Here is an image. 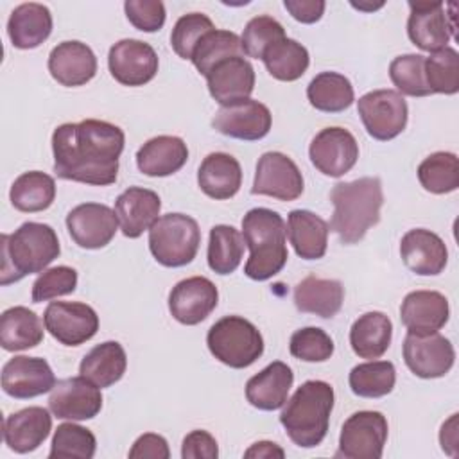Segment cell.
Instances as JSON below:
<instances>
[{"label": "cell", "mask_w": 459, "mask_h": 459, "mask_svg": "<svg viewBox=\"0 0 459 459\" xmlns=\"http://www.w3.org/2000/svg\"><path fill=\"white\" fill-rule=\"evenodd\" d=\"M199 188L212 199H231L242 185V169L228 152H210L197 170Z\"/></svg>", "instance_id": "cell-29"}, {"label": "cell", "mask_w": 459, "mask_h": 459, "mask_svg": "<svg viewBox=\"0 0 459 459\" xmlns=\"http://www.w3.org/2000/svg\"><path fill=\"white\" fill-rule=\"evenodd\" d=\"M400 256L405 267L420 276H436L448 262V251L443 238L425 228L409 230L402 237Z\"/></svg>", "instance_id": "cell-23"}, {"label": "cell", "mask_w": 459, "mask_h": 459, "mask_svg": "<svg viewBox=\"0 0 459 459\" xmlns=\"http://www.w3.org/2000/svg\"><path fill=\"white\" fill-rule=\"evenodd\" d=\"M273 124L269 108L255 99H244L230 106H221L215 113L212 126L224 136L255 142L262 140Z\"/></svg>", "instance_id": "cell-16"}, {"label": "cell", "mask_w": 459, "mask_h": 459, "mask_svg": "<svg viewBox=\"0 0 459 459\" xmlns=\"http://www.w3.org/2000/svg\"><path fill=\"white\" fill-rule=\"evenodd\" d=\"M425 79L432 93L454 95L459 91V54L452 47L425 57Z\"/></svg>", "instance_id": "cell-43"}, {"label": "cell", "mask_w": 459, "mask_h": 459, "mask_svg": "<svg viewBox=\"0 0 459 459\" xmlns=\"http://www.w3.org/2000/svg\"><path fill=\"white\" fill-rule=\"evenodd\" d=\"M11 204L25 213H36L47 210L56 199V181L52 176L29 170L18 176L9 192Z\"/></svg>", "instance_id": "cell-37"}, {"label": "cell", "mask_w": 459, "mask_h": 459, "mask_svg": "<svg viewBox=\"0 0 459 459\" xmlns=\"http://www.w3.org/2000/svg\"><path fill=\"white\" fill-rule=\"evenodd\" d=\"M45 330L65 346H79L99 330L97 312L81 301H52L43 312Z\"/></svg>", "instance_id": "cell-11"}, {"label": "cell", "mask_w": 459, "mask_h": 459, "mask_svg": "<svg viewBox=\"0 0 459 459\" xmlns=\"http://www.w3.org/2000/svg\"><path fill=\"white\" fill-rule=\"evenodd\" d=\"M393 339L391 319L378 310L359 316L350 328V344L360 359H380Z\"/></svg>", "instance_id": "cell-33"}, {"label": "cell", "mask_w": 459, "mask_h": 459, "mask_svg": "<svg viewBox=\"0 0 459 459\" xmlns=\"http://www.w3.org/2000/svg\"><path fill=\"white\" fill-rule=\"evenodd\" d=\"M351 5L357 7L359 11H375V9H380V7L384 5V2H378V4H362V2L353 4V2H351Z\"/></svg>", "instance_id": "cell-56"}, {"label": "cell", "mask_w": 459, "mask_h": 459, "mask_svg": "<svg viewBox=\"0 0 459 459\" xmlns=\"http://www.w3.org/2000/svg\"><path fill=\"white\" fill-rule=\"evenodd\" d=\"M215 25L213 22L203 14V13H188L183 14L176 23L174 29L170 32V45L172 50L183 57V59H190L194 48L197 47V43L201 41V38L213 30Z\"/></svg>", "instance_id": "cell-48"}, {"label": "cell", "mask_w": 459, "mask_h": 459, "mask_svg": "<svg viewBox=\"0 0 459 459\" xmlns=\"http://www.w3.org/2000/svg\"><path fill=\"white\" fill-rule=\"evenodd\" d=\"M48 72L61 86H82L95 77L97 57L82 41H61L48 54Z\"/></svg>", "instance_id": "cell-21"}, {"label": "cell", "mask_w": 459, "mask_h": 459, "mask_svg": "<svg viewBox=\"0 0 459 459\" xmlns=\"http://www.w3.org/2000/svg\"><path fill=\"white\" fill-rule=\"evenodd\" d=\"M43 341V323L27 307H11L0 317V344L5 351H22Z\"/></svg>", "instance_id": "cell-35"}, {"label": "cell", "mask_w": 459, "mask_h": 459, "mask_svg": "<svg viewBox=\"0 0 459 459\" xmlns=\"http://www.w3.org/2000/svg\"><path fill=\"white\" fill-rule=\"evenodd\" d=\"M233 56H244L240 38L231 30L213 29L201 38L192 52L190 61L194 63L197 72L206 77L215 65Z\"/></svg>", "instance_id": "cell-41"}, {"label": "cell", "mask_w": 459, "mask_h": 459, "mask_svg": "<svg viewBox=\"0 0 459 459\" xmlns=\"http://www.w3.org/2000/svg\"><path fill=\"white\" fill-rule=\"evenodd\" d=\"M129 23L143 32H156L165 23V5L160 0H127L124 4Z\"/></svg>", "instance_id": "cell-50"}, {"label": "cell", "mask_w": 459, "mask_h": 459, "mask_svg": "<svg viewBox=\"0 0 459 459\" xmlns=\"http://www.w3.org/2000/svg\"><path fill=\"white\" fill-rule=\"evenodd\" d=\"M328 224L310 210H292L287 217V235L303 260L323 258L328 247Z\"/></svg>", "instance_id": "cell-31"}, {"label": "cell", "mask_w": 459, "mask_h": 459, "mask_svg": "<svg viewBox=\"0 0 459 459\" xmlns=\"http://www.w3.org/2000/svg\"><path fill=\"white\" fill-rule=\"evenodd\" d=\"M403 360L416 377L439 378L452 369L455 351L452 342L437 332L427 335L407 332L403 339Z\"/></svg>", "instance_id": "cell-15"}, {"label": "cell", "mask_w": 459, "mask_h": 459, "mask_svg": "<svg viewBox=\"0 0 459 459\" xmlns=\"http://www.w3.org/2000/svg\"><path fill=\"white\" fill-rule=\"evenodd\" d=\"M95 450L97 439L90 429L81 427L77 423H61L54 432L48 457L91 459L95 455Z\"/></svg>", "instance_id": "cell-45"}, {"label": "cell", "mask_w": 459, "mask_h": 459, "mask_svg": "<svg viewBox=\"0 0 459 459\" xmlns=\"http://www.w3.org/2000/svg\"><path fill=\"white\" fill-rule=\"evenodd\" d=\"M387 420L378 411L353 412L342 425L335 455L346 459H380L387 441Z\"/></svg>", "instance_id": "cell-9"}, {"label": "cell", "mask_w": 459, "mask_h": 459, "mask_svg": "<svg viewBox=\"0 0 459 459\" xmlns=\"http://www.w3.org/2000/svg\"><path fill=\"white\" fill-rule=\"evenodd\" d=\"M188 160V147L179 136L160 134L147 140L136 152V167L151 178H165L178 172Z\"/></svg>", "instance_id": "cell-28"}, {"label": "cell", "mask_w": 459, "mask_h": 459, "mask_svg": "<svg viewBox=\"0 0 459 459\" xmlns=\"http://www.w3.org/2000/svg\"><path fill=\"white\" fill-rule=\"evenodd\" d=\"M127 368L126 350L117 341H106L91 348L79 364V373L97 387L117 384Z\"/></svg>", "instance_id": "cell-34"}, {"label": "cell", "mask_w": 459, "mask_h": 459, "mask_svg": "<svg viewBox=\"0 0 459 459\" xmlns=\"http://www.w3.org/2000/svg\"><path fill=\"white\" fill-rule=\"evenodd\" d=\"M450 317L445 294L437 290H412L400 307V319L409 333L427 335L441 330Z\"/></svg>", "instance_id": "cell-24"}, {"label": "cell", "mask_w": 459, "mask_h": 459, "mask_svg": "<svg viewBox=\"0 0 459 459\" xmlns=\"http://www.w3.org/2000/svg\"><path fill=\"white\" fill-rule=\"evenodd\" d=\"M181 457L183 459H217L219 446L215 437L206 430H192L183 439Z\"/></svg>", "instance_id": "cell-51"}, {"label": "cell", "mask_w": 459, "mask_h": 459, "mask_svg": "<svg viewBox=\"0 0 459 459\" xmlns=\"http://www.w3.org/2000/svg\"><path fill=\"white\" fill-rule=\"evenodd\" d=\"M66 228L72 240L82 249L106 247L118 228L115 210L100 203H82L66 215Z\"/></svg>", "instance_id": "cell-17"}, {"label": "cell", "mask_w": 459, "mask_h": 459, "mask_svg": "<svg viewBox=\"0 0 459 459\" xmlns=\"http://www.w3.org/2000/svg\"><path fill=\"white\" fill-rule=\"evenodd\" d=\"M292 382L294 373L290 366L274 360L247 380L246 398L260 411H276L285 405Z\"/></svg>", "instance_id": "cell-27"}, {"label": "cell", "mask_w": 459, "mask_h": 459, "mask_svg": "<svg viewBox=\"0 0 459 459\" xmlns=\"http://www.w3.org/2000/svg\"><path fill=\"white\" fill-rule=\"evenodd\" d=\"M439 443L443 452L448 455H457V414H452L439 430Z\"/></svg>", "instance_id": "cell-54"}, {"label": "cell", "mask_w": 459, "mask_h": 459, "mask_svg": "<svg viewBox=\"0 0 459 459\" xmlns=\"http://www.w3.org/2000/svg\"><path fill=\"white\" fill-rule=\"evenodd\" d=\"M48 407L59 420H91L102 409V394L95 384L79 375L56 382L48 396Z\"/></svg>", "instance_id": "cell-19"}, {"label": "cell", "mask_w": 459, "mask_h": 459, "mask_svg": "<svg viewBox=\"0 0 459 459\" xmlns=\"http://www.w3.org/2000/svg\"><path fill=\"white\" fill-rule=\"evenodd\" d=\"M389 77L400 95L427 97L432 93L425 79V57L420 54L396 56L389 65Z\"/></svg>", "instance_id": "cell-44"}, {"label": "cell", "mask_w": 459, "mask_h": 459, "mask_svg": "<svg viewBox=\"0 0 459 459\" xmlns=\"http://www.w3.org/2000/svg\"><path fill=\"white\" fill-rule=\"evenodd\" d=\"M77 287V271L68 265L45 269L32 283V303L72 294Z\"/></svg>", "instance_id": "cell-49"}, {"label": "cell", "mask_w": 459, "mask_h": 459, "mask_svg": "<svg viewBox=\"0 0 459 459\" xmlns=\"http://www.w3.org/2000/svg\"><path fill=\"white\" fill-rule=\"evenodd\" d=\"M124 131L106 120L66 122L52 133L54 172L61 179L108 186L117 181Z\"/></svg>", "instance_id": "cell-1"}, {"label": "cell", "mask_w": 459, "mask_h": 459, "mask_svg": "<svg viewBox=\"0 0 459 459\" xmlns=\"http://www.w3.org/2000/svg\"><path fill=\"white\" fill-rule=\"evenodd\" d=\"M201 244V230L194 217L165 213L149 230V249L154 260L165 267L190 264Z\"/></svg>", "instance_id": "cell-7"}, {"label": "cell", "mask_w": 459, "mask_h": 459, "mask_svg": "<svg viewBox=\"0 0 459 459\" xmlns=\"http://www.w3.org/2000/svg\"><path fill=\"white\" fill-rule=\"evenodd\" d=\"M52 430V416L43 407H25L4 420V441L16 454L36 450Z\"/></svg>", "instance_id": "cell-26"}, {"label": "cell", "mask_w": 459, "mask_h": 459, "mask_svg": "<svg viewBox=\"0 0 459 459\" xmlns=\"http://www.w3.org/2000/svg\"><path fill=\"white\" fill-rule=\"evenodd\" d=\"M283 38H287L285 29L278 20L267 14L255 16L246 23L244 32L240 36L242 52L249 57L262 59L264 52Z\"/></svg>", "instance_id": "cell-46"}, {"label": "cell", "mask_w": 459, "mask_h": 459, "mask_svg": "<svg viewBox=\"0 0 459 459\" xmlns=\"http://www.w3.org/2000/svg\"><path fill=\"white\" fill-rule=\"evenodd\" d=\"M307 99L325 113H339L351 106L355 91L350 79L339 72H321L307 86Z\"/></svg>", "instance_id": "cell-36"}, {"label": "cell", "mask_w": 459, "mask_h": 459, "mask_svg": "<svg viewBox=\"0 0 459 459\" xmlns=\"http://www.w3.org/2000/svg\"><path fill=\"white\" fill-rule=\"evenodd\" d=\"M208 91L221 106L249 99L255 90V68L244 56H233L215 65L206 75Z\"/></svg>", "instance_id": "cell-22"}, {"label": "cell", "mask_w": 459, "mask_h": 459, "mask_svg": "<svg viewBox=\"0 0 459 459\" xmlns=\"http://www.w3.org/2000/svg\"><path fill=\"white\" fill-rule=\"evenodd\" d=\"M244 457H256V459H269V457H285V452L281 446H278L273 441H258L253 443L246 452Z\"/></svg>", "instance_id": "cell-55"}, {"label": "cell", "mask_w": 459, "mask_h": 459, "mask_svg": "<svg viewBox=\"0 0 459 459\" xmlns=\"http://www.w3.org/2000/svg\"><path fill=\"white\" fill-rule=\"evenodd\" d=\"M344 301V287L339 280L307 276L294 287V305L299 312L319 317H333Z\"/></svg>", "instance_id": "cell-32"}, {"label": "cell", "mask_w": 459, "mask_h": 459, "mask_svg": "<svg viewBox=\"0 0 459 459\" xmlns=\"http://www.w3.org/2000/svg\"><path fill=\"white\" fill-rule=\"evenodd\" d=\"M156 50L140 39H120L108 54V68L113 79L124 86H143L158 72Z\"/></svg>", "instance_id": "cell-14"}, {"label": "cell", "mask_w": 459, "mask_h": 459, "mask_svg": "<svg viewBox=\"0 0 459 459\" xmlns=\"http://www.w3.org/2000/svg\"><path fill=\"white\" fill-rule=\"evenodd\" d=\"M52 32V14L47 5L29 2L13 9L7 20V34L13 47L29 50L39 47Z\"/></svg>", "instance_id": "cell-30"}, {"label": "cell", "mask_w": 459, "mask_h": 459, "mask_svg": "<svg viewBox=\"0 0 459 459\" xmlns=\"http://www.w3.org/2000/svg\"><path fill=\"white\" fill-rule=\"evenodd\" d=\"M335 393L325 380H307L285 402L280 414L290 441L301 448H314L326 437Z\"/></svg>", "instance_id": "cell-5"}, {"label": "cell", "mask_w": 459, "mask_h": 459, "mask_svg": "<svg viewBox=\"0 0 459 459\" xmlns=\"http://www.w3.org/2000/svg\"><path fill=\"white\" fill-rule=\"evenodd\" d=\"M357 109L368 134L387 142L396 138L407 126L409 108L396 90H373L357 100Z\"/></svg>", "instance_id": "cell-8"}, {"label": "cell", "mask_w": 459, "mask_h": 459, "mask_svg": "<svg viewBox=\"0 0 459 459\" xmlns=\"http://www.w3.org/2000/svg\"><path fill=\"white\" fill-rule=\"evenodd\" d=\"M407 36L421 50L436 52L446 47L455 32L454 14L446 13V5L439 0L409 2Z\"/></svg>", "instance_id": "cell-10"}, {"label": "cell", "mask_w": 459, "mask_h": 459, "mask_svg": "<svg viewBox=\"0 0 459 459\" xmlns=\"http://www.w3.org/2000/svg\"><path fill=\"white\" fill-rule=\"evenodd\" d=\"M308 156L321 174L341 178L355 167L359 143L344 127H325L312 138Z\"/></svg>", "instance_id": "cell-13"}, {"label": "cell", "mask_w": 459, "mask_h": 459, "mask_svg": "<svg viewBox=\"0 0 459 459\" xmlns=\"http://www.w3.org/2000/svg\"><path fill=\"white\" fill-rule=\"evenodd\" d=\"M330 201L333 204V215L328 224L330 231L342 244H357L380 221V208L384 204L382 183L378 178L369 176L337 183L330 192Z\"/></svg>", "instance_id": "cell-2"}, {"label": "cell", "mask_w": 459, "mask_h": 459, "mask_svg": "<svg viewBox=\"0 0 459 459\" xmlns=\"http://www.w3.org/2000/svg\"><path fill=\"white\" fill-rule=\"evenodd\" d=\"M262 61L274 79L290 82L299 79L307 72L310 65V56L299 41L283 38L264 52Z\"/></svg>", "instance_id": "cell-38"}, {"label": "cell", "mask_w": 459, "mask_h": 459, "mask_svg": "<svg viewBox=\"0 0 459 459\" xmlns=\"http://www.w3.org/2000/svg\"><path fill=\"white\" fill-rule=\"evenodd\" d=\"M353 394L362 398H380L393 391L396 369L389 360H369L357 364L348 377Z\"/></svg>", "instance_id": "cell-40"}, {"label": "cell", "mask_w": 459, "mask_h": 459, "mask_svg": "<svg viewBox=\"0 0 459 459\" xmlns=\"http://www.w3.org/2000/svg\"><path fill=\"white\" fill-rule=\"evenodd\" d=\"M219 303L215 283L204 276H190L178 281L169 294V310L172 317L186 326L204 321Z\"/></svg>", "instance_id": "cell-18"}, {"label": "cell", "mask_w": 459, "mask_h": 459, "mask_svg": "<svg viewBox=\"0 0 459 459\" xmlns=\"http://www.w3.org/2000/svg\"><path fill=\"white\" fill-rule=\"evenodd\" d=\"M285 9L301 23H316L321 20L326 4L323 0H285Z\"/></svg>", "instance_id": "cell-53"}, {"label": "cell", "mask_w": 459, "mask_h": 459, "mask_svg": "<svg viewBox=\"0 0 459 459\" xmlns=\"http://www.w3.org/2000/svg\"><path fill=\"white\" fill-rule=\"evenodd\" d=\"M244 237L228 224H217L210 230L208 265L217 274H231L242 262Z\"/></svg>", "instance_id": "cell-39"}, {"label": "cell", "mask_w": 459, "mask_h": 459, "mask_svg": "<svg viewBox=\"0 0 459 459\" xmlns=\"http://www.w3.org/2000/svg\"><path fill=\"white\" fill-rule=\"evenodd\" d=\"M129 457L131 459H143V457H151V459H169L170 457V450H169V443L163 436L160 434H142L131 446L129 450Z\"/></svg>", "instance_id": "cell-52"}, {"label": "cell", "mask_w": 459, "mask_h": 459, "mask_svg": "<svg viewBox=\"0 0 459 459\" xmlns=\"http://www.w3.org/2000/svg\"><path fill=\"white\" fill-rule=\"evenodd\" d=\"M418 181L430 194H448L459 186V160L454 152L437 151L418 165Z\"/></svg>", "instance_id": "cell-42"}, {"label": "cell", "mask_w": 459, "mask_h": 459, "mask_svg": "<svg viewBox=\"0 0 459 459\" xmlns=\"http://www.w3.org/2000/svg\"><path fill=\"white\" fill-rule=\"evenodd\" d=\"M0 283L20 281L27 274L43 273L61 253L57 233L43 222H23L14 233L0 238Z\"/></svg>", "instance_id": "cell-3"}, {"label": "cell", "mask_w": 459, "mask_h": 459, "mask_svg": "<svg viewBox=\"0 0 459 459\" xmlns=\"http://www.w3.org/2000/svg\"><path fill=\"white\" fill-rule=\"evenodd\" d=\"M242 237L249 247L244 265L247 278L265 281L287 264V226L281 215L269 208H253L242 219Z\"/></svg>", "instance_id": "cell-4"}, {"label": "cell", "mask_w": 459, "mask_h": 459, "mask_svg": "<svg viewBox=\"0 0 459 459\" xmlns=\"http://www.w3.org/2000/svg\"><path fill=\"white\" fill-rule=\"evenodd\" d=\"M332 337L317 326H305L290 335L289 351L292 357L305 362H325L333 355Z\"/></svg>", "instance_id": "cell-47"}, {"label": "cell", "mask_w": 459, "mask_h": 459, "mask_svg": "<svg viewBox=\"0 0 459 459\" xmlns=\"http://www.w3.org/2000/svg\"><path fill=\"white\" fill-rule=\"evenodd\" d=\"M161 199L154 190L129 186L115 201V215L127 238H138L160 219Z\"/></svg>", "instance_id": "cell-25"}, {"label": "cell", "mask_w": 459, "mask_h": 459, "mask_svg": "<svg viewBox=\"0 0 459 459\" xmlns=\"http://www.w3.org/2000/svg\"><path fill=\"white\" fill-rule=\"evenodd\" d=\"M54 385V371L41 357L18 355L9 359L2 368V389L13 398H34L52 391Z\"/></svg>", "instance_id": "cell-20"}, {"label": "cell", "mask_w": 459, "mask_h": 459, "mask_svg": "<svg viewBox=\"0 0 459 459\" xmlns=\"http://www.w3.org/2000/svg\"><path fill=\"white\" fill-rule=\"evenodd\" d=\"M210 353L233 369H244L264 353V337L258 328L240 317L224 316L215 321L206 335Z\"/></svg>", "instance_id": "cell-6"}, {"label": "cell", "mask_w": 459, "mask_h": 459, "mask_svg": "<svg viewBox=\"0 0 459 459\" xmlns=\"http://www.w3.org/2000/svg\"><path fill=\"white\" fill-rule=\"evenodd\" d=\"M303 176L298 165L283 152L269 151L260 156L251 194L278 201H294L303 194Z\"/></svg>", "instance_id": "cell-12"}]
</instances>
